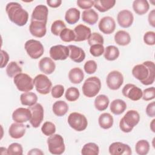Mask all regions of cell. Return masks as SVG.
Returning a JSON list of instances; mask_svg holds the SVG:
<instances>
[{
  "mask_svg": "<svg viewBox=\"0 0 155 155\" xmlns=\"http://www.w3.org/2000/svg\"><path fill=\"white\" fill-rule=\"evenodd\" d=\"M133 76L145 85L153 84L155 79V67L153 61H145L132 69Z\"/></svg>",
  "mask_w": 155,
  "mask_h": 155,
  "instance_id": "cell-1",
  "label": "cell"
},
{
  "mask_svg": "<svg viewBox=\"0 0 155 155\" xmlns=\"http://www.w3.org/2000/svg\"><path fill=\"white\" fill-rule=\"evenodd\" d=\"M5 11L9 19L18 26H24L28 19V13L18 2H8L5 7Z\"/></svg>",
  "mask_w": 155,
  "mask_h": 155,
  "instance_id": "cell-2",
  "label": "cell"
},
{
  "mask_svg": "<svg viewBox=\"0 0 155 155\" xmlns=\"http://www.w3.org/2000/svg\"><path fill=\"white\" fill-rule=\"evenodd\" d=\"M140 120L139 113L134 110H128L119 122V128L124 133H130Z\"/></svg>",
  "mask_w": 155,
  "mask_h": 155,
  "instance_id": "cell-3",
  "label": "cell"
},
{
  "mask_svg": "<svg viewBox=\"0 0 155 155\" xmlns=\"http://www.w3.org/2000/svg\"><path fill=\"white\" fill-rule=\"evenodd\" d=\"M101 88V82L99 78L92 76L87 78L82 87L83 94L87 97L96 96Z\"/></svg>",
  "mask_w": 155,
  "mask_h": 155,
  "instance_id": "cell-4",
  "label": "cell"
},
{
  "mask_svg": "<svg viewBox=\"0 0 155 155\" xmlns=\"http://www.w3.org/2000/svg\"><path fill=\"white\" fill-rule=\"evenodd\" d=\"M48 150L52 154H62L65 151L64 139L60 134H53L47 139Z\"/></svg>",
  "mask_w": 155,
  "mask_h": 155,
  "instance_id": "cell-5",
  "label": "cell"
},
{
  "mask_svg": "<svg viewBox=\"0 0 155 155\" xmlns=\"http://www.w3.org/2000/svg\"><path fill=\"white\" fill-rule=\"evenodd\" d=\"M13 82L20 91L28 92L33 88V80L30 76L26 73L18 74L13 78Z\"/></svg>",
  "mask_w": 155,
  "mask_h": 155,
  "instance_id": "cell-6",
  "label": "cell"
},
{
  "mask_svg": "<svg viewBox=\"0 0 155 155\" xmlns=\"http://www.w3.org/2000/svg\"><path fill=\"white\" fill-rule=\"evenodd\" d=\"M68 123L71 128L77 131H82L87 128L88 121L86 117L77 112H73L68 117Z\"/></svg>",
  "mask_w": 155,
  "mask_h": 155,
  "instance_id": "cell-7",
  "label": "cell"
},
{
  "mask_svg": "<svg viewBox=\"0 0 155 155\" xmlns=\"http://www.w3.org/2000/svg\"><path fill=\"white\" fill-rule=\"evenodd\" d=\"M24 48L28 55L33 59L39 58L42 56L44 48L42 43L35 39H30L25 42Z\"/></svg>",
  "mask_w": 155,
  "mask_h": 155,
  "instance_id": "cell-8",
  "label": "cell"
},
{
  "mask_svg": "<svg viewBox=\"0 0 155 155\" xmlns=\"http://www.w3.org/2000/svg\"><path fill=\"white\" fill-rule=\"evenodd\" d=\"M33 84L36 91L41 94H48L52 86L50 79L43 74L37 75L33 79Z\"/></svg>",
  "mask_w": 155,
  "mask_h": 155,
  "instance_id": "cell-9",
  "label": "cell"
},
{
  "mask_svg": "<svg viewBox=\"0 0 155 155\" xmlns=\"http://www.w3.org/2000/svg\"><path fill=\"white\" fill-rule=\"evenodd\" d=\"M106 82L110 89L112 90H118L124 82V76L119 71H111L107 76Z\"/></svg>",
  "mask_w": 155,
  "mask_h": 155,
  "instance_id": "cell-10",
  "label": "cell"
},
{
  "mask_svg": "<svg viewBox=\"0 0 155 155\" xmlns=\"http://www.w3.org/2000/svg\"><path fill=\"white\" fill-rule=\"evenodd\" d=\"M28 108L31 112V117L29 120L30 123L33 127L38 128L44 119V112L43 107L40 104H36L31 107H29Z\"/></svg>",
  "mask_w": 155,
  "mask_h": 155,
  "instance_id": "cell-11",
  "label": "cell"
},
{
  "mask_svg": "<svg viewBox=\"0 0 155 155\" xmlns=\"http://www.w3.org/2000/svg\"><path fill=\"white\" fill-rule=\"evenodd\" d=\"M49 53L53 60L63 61L69 56V49L67 46L62 45H53L50 48Z\"/></svg>",
  "mask_w": 155,
  "mask_h": 155,
  "instance_id": "cell-12",
  "label": "cell"
},
{
  "mask_svg": "<svg viewBox=\"0 0 155 155\" xmlns=\"http://www.w3.org/2000/svg\"><path fill=\"white\" fill-rule=\"evenodd\" d=\"M122 93L124 96L133 101H139L142 96V90L132 84H126L122 88Z\"/></svg>",
  "mask_w": 155,
  "mask_h": 155,
  "instance_id": "cell-13",
  "label": "cell"
},
{
  "mask_svg": "<svg viewBox=\"0 0 155 155\" xmlns=\"http://www.w3.org/2000/svg\"><path fill=\"white\" fill-rule=\"evenodd\" d=\"M108 150L111 155H130L132 153L131 149L128 145L120 142L112 143Z\"/></svg>",
  "mask_w": 155,
  "mask_h": 155,
  "instance_id": "cell-14",
  "label": "cell"
},
{
  "mask_svg": "<svg viewBox=\"0 0 155 155\" xmlns=\"http://www.w3.org/2000/svg\"><path fill=\"white\" fill-rule=\"evenodd\" d=\"M99 29L103 33L110 35L114 32L116 28V22L114 19L111 16L103 17L98 24Z\"/></svg>",
  "mask_w": 155,
  "mask_h": 155,
  "instance_id": "cell-15",
  "label": "cell"
},
{
  "mask_svg": "<svg viewBox=\"0 0 155 155\" xmlns=\"http://www.w3.org/2000/svg\"><path fill=\"white\" fill-rule=\"evenodd\" d=\"M118 24L122 28L130 27L134 21L133 13L128 10H122L120 11L117 16Z\"/></svg>",
  "mask_w": 155,
  "mask_h": 155,
  "instance_id": "cell-16",
  "label": "cell"
},
{
  "mask_svg": "<svg viewBox=\"0 0 155 155\" xmlns=\"http://www.w3.org/2000/svg\"><path fill=\"white\" fill-rule=\"evenodd\" d=\"M47 23L37 21H31L29 31L32 36L36 38L44 37L47 32Z\"/></svg>",
  "mask_w": 155,
  "mask_h": 155,
  "instance_id": "cell-17",
  "label": "cell"
},
{
  "mask_svg": "<svg viewBox=\"0 0 155 155\" xmlns=\"http://www.w3.org/2000/svg\"><path fill=\"white\" fill-rule=\"evenodd\" d=\"M31 112L28 108H18L16 109L12 114V119L15 122L24 123L30 120Z\"/></svg>",
  "mask_w": 155,
  "mask_h": 155,
  "instance_id": "cell-18",
  "label": "cell"
},
{
  "mask_svg": "<svg viewBox=\"0 0 155 155\" xmlns=\"http://www.w3.org/2000/svg\"><path fill=\"white\" fill-rule=\"evenodd\" d=\"M48 10L47 6L44 5H38L34 8L31 21H37L47 23L48 18Z\"/></svg>",
  "mask_w": 155,
  "mask_h": 155,
  "instance_id": "cell-19",
  "label": "cell"
},
{
  "mask_svg": "<svg viewBox=\"0 0 155 155\" xmlns=\"http://www.w3.org/2000/svg\"><path fill=\"white\" fill-rule=\"evenodd\" d=\"M75 42H81L87 40L91 35V29L83 24H79L74 28Z\"/></svg>",
  "mask_w": 155,
  "mask_h": 155,
  "instance_id": "cell-20",
  "label": "cell"
},
{
  "mask_svg": "<svg viewBox=\"0 0 155 155\" xmlns=\"http://www.w3.org/2000/svg\"><path fill=\"white\" fill-rule=\"evenodd\" d=\"M67 47L69 49V57L71 60L77 63H80L84 60L85 53L82 48L74 45H69Z\"/></svg>",
  "mask_w": 155,
  "mask_h": 155,
  "instance_id": "cell-21",
  "label": "cell"
},
{
  "mask_svg": "<svg viewBox=\"0 0 155 155\" xmlns=\"http://www.w3.org/2000/svg\"><path fill=\"white\" fill-rule=\"evenodd\" d=\"M39 68L40 70L46 74H51L56 68V65L51 58L44 57L39 62Z\"/></svg>",
  "mask_w": 155,
  "mask_h": 155,
  "instance_id": "cell-22",
  "label": "cell"
},
{
  "mask_svg": "<svg viewBox=\"0 0 155 155\" xmlns=\"http://www.w3.org/2000/svg\"><path fill=\"white\" fill-rule=\"evenodd\" d=\"M26 127L21 123H13L9 128L8 133L13 139H19L23 137L25 133Z\"/></svg>",
  "mask_w": 155,
  "mask_h": 155,
  "instance_id": "cell-23",
  "label": "cell"
},
{
  "mask_svg": "<svg viewBox=\"0 0 155 155\" xmlns=\"http://www.w3.org/2000/svg\"><path fill=\"white\" fill-rule=\"evenodd\" d=\"M133 8L139 15L145 14L150 8V5L147 0H135L133 2Z\"/></svg>",
  "mask_w": 155,
  "mask_h": 155,
  "instance_id": "cell-24",
  "label": "cell"
},
{
  "mask_svg": "<svg viewBox=\"0 0 155 155\" xmlns=\"http://www.w3.org/2000/svg\"><path fill=\"white\" fill-rule=\"evenodd\" d=\"M115 4V0H96L93 6L100 12H105L113 8Z\"/></svg>",
  "mask_w": 155,
  "mask_h": 155,
  "instance_id": "cell-25",
  "label": "cell"
},
{
  "mask_svg": "<svg viewBox=\"0 0 155 155\" xmlns=\"http://www.w3.org/2000/svg\"><path fill=\"white\" fill-rule=\"evenodd\" d=\"M20 101L22 105L31 107L36 104L38 101V96L33 92H25L21 94Z\"/></svg>",
  "mask_w": 155,
  "mask_h": 155,
  "instance_id": "cell-26",
  "label": "cell"
},
{
  "mask_svg": "<svg viewBox=\"0 0 155 155\" xmlns=\"http://www.w3.org/2000/svg\"><path fill=\"white\" fill-rule=\"evenodd\" d=\"M84 78V74L82 69L79 67H74L71 69L68 73V78L73 84H78L81 83Z\"/></svg>",
  "mask_w": 155,
  "mask_h": 155,
  "instance_id": "cell-27",
  "label": "cell"
},
{
  "mask_svg": "<svg viewBox=\"0 0 155 155\" xmlns=\"http://www.w3.org/2000/svg\"><path fill=\"white\" fill-rule=\"evenodd\" d=\"M99 18L98 14L93 9L90 8L88 10H85L82 12V19L84 22L89 24L94 25L95 24Z\"/></svg>",
  "mask_w": 155,
  "mask_h": 155,
  "instance_id": "cell-28",
  "label": "cell"
},
{
  "mask_svg": "<svg viewBox=\"0 0 155 155\" xmlns=\"http://www.w3.org/2000/svg\"><path fill=\"white\" fill-rule=\"evenodd\" d=\"M127 108L125 102L122 99H117L113 100L110 104V110L115 115L123 113Z\"/></svg>",
  "mask_w": 155,
  "mask_h": 155,
  "instance_id": "cell-29",
  "label": "cell"
},
{
  "mask_svg": "<svg viewBox=\"0 0 155 155\" xmlns=\"http://www.w3.org/2000/svg\"><path fill=\"white\" fill-rule=\"evenodd\" d=\"M114 41L119 45H127L131 41V37L127 31L119 30L117 31L114 35Z\"/></svg>",
  "mask_w": 155,
  "mask_h": 155,
  "instance_id": "cell-30",
  "label": "cell"
},
{
  "mask_svg": "<svg viewBox=\"0 0 155 155\" xmlns=\"http://www.w3.org/2000/svg\"><path fill=\"white\" fill-rule=\"evenodd\" d=\"M113 117L108 113H102L98 119L99 126L105 130L110 128L113 125Z\"/></svg>",
  "mask_w": 155,
  "mask_h": 155,
  "instance_id": "cell-31",
  "label": "cell"
},
{
  "mask_svg": "<svg viewBox=\"0 0 155 155\" xmlns=\"http://www.w3.org/2000/svg\"><path fill=\"white\" fill-rule=\"evenodd\" d=\"M80 11L76 8H70L67 10L65 15V19L69 24H74L78 22L80 18Z\"/></svg>",
  "mask_w": 155,
  "mask_h": 155,
  "instance_id": "cell-32",
  "label": "cell"
},
{
  "mask_svg": "<svg viewBox=\"0 0 155 155\" xmlns=\"http://www.w3.org/2000/svg\"><path fill=\"white\" fill-rule=\"evenodd\" d=\"M52 110L54 114L57 116H63L67 113L68 105L64 101H58L53 104Z\"/></svg>",
  "mask_w": 155,
  "mask_h": 155,
  "instance_id": "cell-33",
  "label": "cell"
},
{
  "mask_svg": "<svg viewBox=\"0 0 155 155\" xmlns=\"http://www.w3.org/2000/svg\"><path fill=\"white\" fill-rule=\"evenodd\" d=\"M109 99L105 94H99L94 99V107L95 108L100 111H102L105 110L109 105Z\"/></svg>",
  "mask_w": 155,
  "mask_h": 155,
  "instance_id": "cell-34",
  "label": "cell"
},
{
  "mask_svg": "<svg viewBox=\"0 0 155 155\" xmlns=\"http://www.w3.org/2000/svg\"><path fill=\"white\" fill-rule=\"evenodd\" d=\"M119 50L117 47L114 45H108L104 50V56L107 61H112L117 59L119 56Z\"/></svg>",
  "mask_w": 155,
  "mask_h": 155,
  "instance_id": "cell-35",
  "label": "cell"
},
{
  "mask_svg": "<svg viewBox=\"0 0 155 155\" xmlns=\"http://www.w3.org/2000/svg\"><path fill=\"white\" fill-rule=\"evenodd\" d=\"M99 153V148L97 144L89 142L84 145L81 150L82 155H97Z\"/></svg>",
  "mask_w": 155,
  "mask_h": 155,
  "instance_id": "cell-36",
  "label": "cell"
},
{
  "mask_svg": "<svg viewBox=\"0 0 155 155\" xmlns=\"http://www.w3.org/2000/svg\"><path fill=\"white\" fill-rule=\"evenodd\" d=\"M150 143L147 140H140L137 141L135 145V150L139 155L147 154L150 150Z\"/></svg>",
  "mask_w": 155,
  "mask_h": 155,
  "instance_id": "cell-37",
  "label": "cell"
},
{
  "mask_svg": "<svg viewBox=\"0 0 155 155\" xmlns=\"http://www.w3.org/2000/svg\"><path fill=\"white\" fill-rule=\"evenodd\" d=\"M6 73L8 77L14 78L18 74L22 73V68L16 62L12 61L6 68Z\"/></svg>",
  "mask_w": 155,
  "mask_h": 155,
  "instance_id": "cell-38",
  "label": "cell"
},
{
  "mask_svg": "<svg viewBox=\"0 0 155 155\" xmlns=\"http://www.w3.org/2000/svg\"><path fill=\"white\" fill-rule=\"evenodd\" d=\"M80 93L79 90L74 87H69L65 93V99L70 102H74L78 99Z\"/></svg>",
  "mask_w": 155,
  "mask_h": 155,
  "instance_id": "cell-39",
  "label": "cell"
},
{
  "mask_svg": "<svg viewBox=\"0 0 155 155\" xmlns=\"http://www.w3.org/2000/svg\"><path fill=\"white\" fill-rule=\"evenodd\" d=\"M61 39L65 42H70L74 41L75 39V34L73 30L65 28H64L59 35Z\"/></svg>",
  "mask_w": 155,
  "mask_h": 155,
  "instance_id": "cell-40",
  "label": "cell"
},
{
  "mask_svg": "<svg viewBox=\"0 0 155 155\" xmlns=\"http://www.w3.org/2000/svg\"><path fill=\"white\" fill-rule=\"evenodd\" d=\"M66 28L65 23L61 20H56L54 21L51 26V31L53 35L55 36H58L60 35L61 32Z\"/></svg>",
  "mask_w": 155,
  "mask_h": 155,
  "instance_id": "cell-41",
  "label": "cell"
},
{
  "mask_svg": "<svg viewBox=\"0 0 155 155\" xmlns=\"http://www.w3.org/2000/svg\"><path fill=\"white\" fill-rule=\"evenodd\" d=\"M41 131L44 134L50 136L56 132L55 125L51 122L47 121L44 123L41 127Z\"/></svg>",
  "mask_w": 155,
  "mask_h": 155,
  "instance_id": "cell-42",
  "label": "cell"
},
{
  "mask_svg": "<svg viewBox=\"0 0 155 155\" xmlns=\"http://www.w3.org/2000/svg\"><path fill=\"white\" fill-rule=\"evenodd\" d=\"M23 154V148L21 144L18 143H11L7 148V154L10 155H22Z\"/></svg>",
  "mask_w": 155,
  "mask_h": 155,
  "instance_id": "cell-43",
  "label": "cell"
},
{
  "mask_svg": "<svg viewBox=\"0 0 155 155\" xmlns=\"http://www.w3.org/2000/svg\"><path fill=\"white\" fill-rule=\"evenodd\" d=\"M104 38L99 33L94 32L91 34L89 38L88 39V44L91 46L95 44H104Z\"/></svg>",
  "mask_w": 155,
  "mask_h": 155,
  "instance_id": "cell-44",
  "label": "cell"
},
{
  "mask_svg": "<svg viewBox=\"0 0 155 155\" xmlns=\"http://www.w3.org/2000/svg\"><path fill=\"white\" fill-rule=\"evenodd\" d=\"M105 48L102 44H95L90 46V52L94 57H99L104 54Z\"/></svg>",
  "mask_w": 155,
  "mask_h": 155,
  "instance_id": "cell-45",
  "label": "cell"
},
{
  "mask_svg": "<svg viewBox=\"0 0 155 155\" xmlns=\"http://www.w3.org/2000/svg\"><path fill=\"white\" fill-rule=\"evenodd\" d=\"M97 63L93 60H89L87 61L84 66L85 71L89 74L94 73L97 70Z\"/></svg>",
  "mask_w": 155,
  "mask_h": 155,
  "instance_id": "cell-46",
  "label": "cell"
},
{
  "mask_svg": "<svg viewBox=\"0 0 155 155\" xmlns=\"http://www.w3.org/2000/svg\"><path fill=\"white\" fill-rule=\"evenodd\" d=\"M155 97V88L154 87H151L145 89L142 91V98L145 101H148L154 99Z\"/></svg>",
  "mask_w": 155,
  "mask_h": 155,
  "instance_id": "cell-47",
  "label": "cell"
},
{
  "mask_svg": "<svg viewBox=\"0 0 155 155\" xmlns=\"http://www.w3.org/2000/svg\"><path fill=\"white\" fill-rule=\"evenodd\" d=\"M143 41L148 45L155 44V33L153 31L146 32L143 35Z\"/></svg>",
  "mask_w": 155,
  "mask_h": 155,
  "instance_id": "cell-48",
  "label": "cell"
},
{
  "mask_svg": "<svg viewBox=\"0 0 155 155\" xmlns=\"http://www.w3.org/2000/svg\"><path fill=\"white\" fill-rule=\"evenodd\" d=\"M64 92V87L63 85L58 84L54 85L51 89V95L54 98H59L62 97Z\"/></svg>",
  "mask_w": 155,
  "mask_h": 155,
  "instance_id": "cell-49",
  "label": "cell"
},
{
  "mask_svg": "<svg viewBox=\"0 0 155 155\" xmlns=\"http://www.w3.org/2000/svg\"><path fill=\"white\" fill-rule=\"evenodd\" d=\"M77 5L82 9H90L94 5V1L91 0H78Z\"/></svg>",
  "mask_w": 155,
  "mask_h": 155,
  "instance_id": "cell-50",
  "label": "cell"
},
{
  "mask_svg": "<svg viewBox=\"0 0 155 155\" xmlns=\"http://www.w3.org/2000/svg\"><path fill=\"white\" fill-rule=\"evenodd\" d=\"M146 113L150 117L155 116V102H151L146 107Z\"/></svg>",
  "mask_w": 155,
  "mask_h": 155,
  "instance_id": "cell-51",
  "label": "cell"
},
{
  "mask_svg": "<svg viewBox=\"0 0 155 155\" xmlns=\"http://www.w3.org/2000/svg\"><path fill=\"white\" fill-rule=\"evenodd\" d=\"M1 68H2L5 67L9 60L8 54L4 50H1Z\"/></svg>",
  "mask_w": 155,
  "mask_h": 155,
  "instance_id": "cell-52",
  "label": "cell"
},
{
  "mask_svg": "<svg viewBox=\"0 0 155 155\" xmlns=\"http://www.w3.org/2000/svg\"><path fill=\"white\" fill-rule=\"evenodd\" d=\"M148 21L150 25L153 27H155V10H152L148 14Z\"/></svg>",
  "mask_w": 155,
  "mask_h": 155,
  "instance_id": "cell-53",
  "label": "cell"
},
{
  "mask_svg": "<svg viewBox=\"0 0 155 155\" xmlns=\"http://www.w3.org/2000/svg\"><path fill=\"white\" fill-rule=\"evenodd\" d=\"M47 4L51 8H57L62 4L61 0H47Z\"/></svg>",
  "mask_w": 155,
  "mask_h": 155,
  "instance_id": "cell-54",
  "label": "cell"
},
{
  "mask_svg": "<svg viewBox=\"0 0 155 155\" xmlns=\"http://www.w3.org/2000/svg\"><path fill=\"white\" fill-rule=\"evenodd\" d=\"M28 154H32V155H39V154H44V153L40 150V149H38V148H33V149H31L30 151L28 152Z\"/></svg>",
  "mask_w": 155,
  "mask_h": 155,
  "instance_id": "cell-55",
  "label": "cell"
},
{
  "mask_svg": "<svg viewBox=\"0 0 155 155\" xmlns=\"http://www.w3.org/2000/svg\"><path fill=\"white\" fill-rule=\"evenodd\" d=\"M154 122H155V119H153L152 122L150 123V128L151 130V131L154 133L155 132V130H154Z\"/></svg>",
  "mask_w": 155,
  "mask_h": 155,
  "instance_id": "cell-56",
  "label": "cell"
}]
</instances>
